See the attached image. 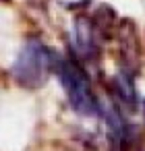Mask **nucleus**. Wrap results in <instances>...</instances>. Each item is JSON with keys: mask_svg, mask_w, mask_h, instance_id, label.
I'll use <instances>...</instances> for the list:
<instances>
[{"mask_svg": "<svg viewBox=\"0 0 145 151\" xmlns=\"http://www.w3.org/2000/svg\"><path fill=\"white\" fill-rule=\"evenodd\" d=\"M54 77L64 93L69 108L79 118H102L104 116V99L97 95L89 68L75 60L73 56L58 54Z\"/></svg>", "mask_w": 145, "mask_h": 151, "instance_id": "nucleus-1", "label": "nucleus"}, {"mask_svg": "<svg viewBox=\"0 0 145 151\" xmlns=\"http://www.w3.org/2000/svg\"><path fill=\"white\" fill-rule=\"evenodd\" d=\"M58 54L40 37H27L11 64V79L25 89H38L54 77Z\"/></svg>", "mask_w": 145, "mask_h": 151, "instance_id": "nucleus-2", "label": "nucleus"}, {"mask_svg": "<svg viewBox=\"0 0 145 151\" xmlns=\"http://www.w3.org/2000/svg\"><path fill=\"white\" fill-rule=\"evenodd\" d=\"M108 29L110 21L104 19L100 11L93 15L79 13L69 29V56L89 68V64L97 62L104 52Z\"/></svg>", "mask_w": 145, "mask_h": 151, "instance_id": "nucleus-3", "label": "nucleus"}, {"mask_svg": "<svg viewBox=\"0 0 145 151\" xmlns=\"http://www.w3.org/2000/svg\"><path fill=\"white\" fill-rule=\"evenodd\" d=\"M58 4H62L64 9H69V11H75L77 15L79 13H83L85 9H89L91 4H93V0H56Z\"/></svg>", "mask_w": 145, "mask_h": 151, "instance_id": "nucleus-4", "label": "nucleus"}, {"mask_svg": "<svg viewBox=\"0 0 145 151\" xmlns=\"http://www.w3.org/2000/svg\"><path fill=\"white\" fill-rule=\"evenodd\" d=\"M141 110H143V137H141V141H139L137 151H145V101H141Z\"/></svg>", "mask_w": 145, "mask_h": 151, "instance_id": "nucleus-5", "label": "nucleus"}, {"mask_svg": "<svg viewBox=\"0 0 145 151\" xmlns=\"http://www.w3.org/2000/svg\"><path fill=\"white\" fill-rule=\"evenodd\" d=\"M0 2H11V0H0Z\"/></svg>", "mask_w": 145, "mask_h": 151, "instance_id": "nucleus-6", "label": "nucleus"}]
</instances>
